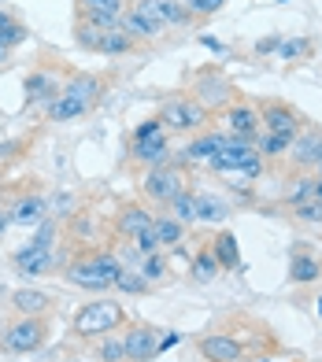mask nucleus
<instances>
[{
	"label": "nucleus",
	"instance_id": "nucleus-16",
	"mask_svg": "<svg viewBox=\"0 0 322 362\" xmlns=\"http://www.w3.org/2000/svg\"><path fill=\"white\" fill-rule=\"evenodd\" d=\"M63 89L59 81V71L56 67H38L30 71L26 81H23V93H26V107H41V104H52Z\"/></svg>",
	"mask_w": 322,
	"mask_h": 362
},
{
	"label": "nucleus",
	"instance_id": "nucleus-43",
	"mask_svg": "<svg viewBox=\"0 0 322 362\" xmlns=\"http://www.w3.org/2000/svg\"><path fill=\"white\" fill-rule=\"evenodd\" d=\"M11 23H19V19H15V15H11V11H4V8H0V30H8Z\"/></svg>",
	"mask_w": 322,
	"mask_h": 362
},
{
	"label": "nucleus",
	"instance_id": "nucleus-45",
	"mask_svg": "<svg viewBox=\"0 0 322 362\" xmlns=\"http://www.w3.org/2000/svg\"><path fill=\"white\" fill-rule=\"evenodd\" d=\"M315 200H322V174H315Z\"/></svg>",
	"mask_w": 322,
	"mask_h": 362
},
{
	"label": "nucleus",
	"instance_id": "nucleus-40",
	"mask_svg": "<svg viewBox=\"0 0 322 362\" xmlns=\"http://www.w3.org/2000/svg\"><path fill=\"white\" fill-rule=\"evenodd\" d=\"M278 48H282V34H270V37H260V41L252 45V56L263 59V56H270V52H278Z\"/></svg>",
	"mask_w": 322,
	"mask_h": 362
},
{
	"label": "nucleus",
	"instance_id": "nucleus-41",
	"mask_svg": "<svg viewBox=\"0 0 322 362\" xmlns=\"http://www.w3.org/2000/svg\"><path fill=\"white\" fill-rule=\"evenodd\" d=\"M178 340H182V333H178V329H171V333H163V337H159V351L174 348V344H178Z\"/></svg>",
	"mask_w": 322,
	"mask_h": 362
},
{
	"label": "nucleus",
	"instance_id": "nucleus-44",
	"mask_svg": "<svg viewBox=\"0 0 322 362\" xmlns=\"http://www.w3.org/2000/svg\"><path fill=\"white\" fill-rule=\"evenodd\" d=\"M8 59H11V48H8V45H0V67H4Z\"/></svg>",
	"mask_w": 322,
	"mask_h": 362
},
{
	"label": "nucleus",
	"instance_id": "nucleus-21",
	"mask_svg": "<svg viewBox=\"0 0 322 362\" xmlns=\"http://www.w3.org/2000/svg\"><path fill=\"white\" fill-rule=\"evenodd\" d=\"M137 4L156 15L159 23H163L167 30H189V26H197V15H192L185 8V0H137Z\"/></svg>",
	"mask_w": 322,
	"mask_h": 362
},
{
	"label": "nucleus",
	"instance_id": "nucleus-33",
	"mask_svg": "<svg viewBox=\"0 0 322 362\" xmlns=\"http://www.w3.org/2000/svg\"><path fill=\"white\" fill-rule=\"evenodd\" d=\"M163 211H171V215L178 218L182 226H197V192L189 189V192H182V196H174Z\"/></svg>",
	"mask_w": 322,
	"mask_h": 362
},
{
	"label": "nucleus",
	"instance_id": "nucleus-12",
	"mask_svg": "<svg viewBox=\"0 0 322 362\" xmlns=\"http://www.w3.org/2000/svg\"><path fill=\"white\" fill-rule=\"evenodd\" d=\"M159 337L163 329L152 322H126L122 344H126V362H149L159 355Z\"/></svg>",
	"mask_w": 322,
	"mask_h": 362
},
{
	"label": "nucleus",
	"instance_id": "nucleus-5",
	"mask_svg": "<svg viewBox=\"0 0 322 362\" xmlns=\"http://www.w3.org/2000/svg\"><path fill=\"white\" fill-rule=\"evenodd\" d=\"M189 170H185V163H163V167H152V170H144L141 174V196L149 200L152 207L163 211L174 196H182L189 192Z\"/></svg>",
	"mask_w": 322,
	"mask_h": 362
},
{
	"label": "nucleus",
	"instance_id": "nucleus-39",
	"mask_svg": "<svg viewBox=\"0 0 322 362\" xmlns=\"http://www.w3.org/2000/svg\"><path fill=\"white\" fill-rule=\"evenodd\" d=\"M30 244H38V248H52V244H56V222L45 218V222L38 226V237L30 240Z\"/></svg>",
	"mask_w": 322,
	"mask_h": 362
},
{
	"label": "nucleus",
	"instance_id": "nucleus-1",
	"mask_svg": "<svg viewBox=\"0 0 322 362\" xmlns=\"http://www.w3.org/2000/svg\"><path fill=\"white\" fill-rule=\"evenodd\" d=\"M104 96V78L100 74H67L63 78V89L52 104H48V122H71V119H82L89 115Z\"/></svg>",
	"mask_w": 322,
	"mask_h": 362
},
{
	"label": "nucleus",
	"instance_id": "nucleus-38",
	"mask_svg": "<svg viewBox=\"0 0 322 362\" xmlns=\"http://www.w3.org/2000/svg\"><path fill=\"white\" fill-rule=\"evenodd\" d=\"M163 134H167V129H163V122H159V119H149V122L134 126L130 144H134V141H156V137H163Z\"/></svg>",
	"mask_w": 322,
	"mask_h": 362
},
{
	"label": "nucleus",
	"instance_id": "nucleus-31",
	"mask_svg": "<svg viewBox=\"0 0 322 362\" xmlns=\"http://www.w3.org/2000/svg\"><path fill=\"white\" fill-rule=\"evenodd\" d=\"M293 141L289 134H263L260 141H255V148H260V156L270 163V159H289V152H293Z\"/></svg>",
	"mask_w": 322,
	"mask_h": 362
},
{
	"label": "nucleus",
	"instance_id": "nucleus-19",
	"mask_svg": "<svg viewBox=\"0 0 322 362\" xmlns=\"http://www.w3.org/2000/svg\"><path fill=\"white\" fill-rule=\"evenodd\" d=\"M322 159V126L308 122L297 134L293 141V152H289V163H293V170H315Z\"/></svg>",
	"mask_w": 322,
	"mask_h": 362
},
{
	"label": "nucleus",
	"instance_id": "nucleus-7",
	"mask_svg": "<svg viewBox=\"0 0 322 362\" xmlns=\"http://www.w3.org/2000/svg\"><path fill=\"white\" fill-rule=\"evenodd\" d=\"M74 45L86 48V52H96V56H130L137 52V41L126 34L122 26H89V23H74Z\"/></svg>",
	"mask_w": 322,
	"mask_h": 362
},
{
	"label": "nucleus",
	"instance_id": "nucleus-24",
	"mask_svg": "<svg viewBox=\"0 0 322 362\" xmlns=\"http://www.w3.org/2000/svg\"><path fill=\"white\" fill-rule=\"evenodd\" d=\"M152 229H156V240H159V248H163V252H178L185 233H189V226H182L178 218L171 215V211H156Z\"/></svg>",
	"mask_w": 322,
	"mask_h": 362
},
{
	"label": "nucleus",
	"instance_id": "nucleus-48",
	"mask_svg": "<svg viewBox=\"0 0 322 362\" xmlns=\"http://www.w3.org/2000/svg\"><path fill=\"white\" fill-rule=\"evenodd\" d=\"M0 156H4V144H0Z\"/></svg>",
	"mask_w": 322,
	"mask_h": 362
},
{
	"label": "nucleus",
	"instance_id": "nucleus-49",
	"mask_svg": "<svg viewBox=\"0 0 322 362\" xmlns=\"http://www.w3.org/2000/svg\"><path fill=\"white\" fill-rule=\"evenodd\" d=\"M0 204H4V196H0Z\"/></svg>",
	"mask_w": 322,
	"mask_h": 362
},
{
	"label": "nucleus",
	"instance_id": "nucleus-23",
	"mask_svg": "<svg viewBox=\"0 0 322 362\" xmlns=\"http://www.w3.org/2000/svg\"><path fill=\"white\" fill-rule=\"evenodd\" d=\"M8 211H11L15 226H41L48 218V204H45V196H38V192H19L8 204Z\"/></svg>",
	"mask_w": 322,
	"mask_h": 362
},
{
	"label": "nucleus",
	"instance_id": "nucleus-34",
	"mask_svg": "<svg viewBox=\"0 0 322 362\" xmlns=\"http://www.w3.org/2000/svg\"><path fill=\"white\" fill-rule=\"evenodd\" d=\"M152 285H149V277H144L137 267H126L119 274V281H115V292H126V296H144Z\"/></svg>",
	"mask_w": 322,
	"mask_h": 362
},
{
	"label": "nucleus",
	"instance_id": "nucleus-2",
	"mask_svg": "<svg viewBox=\"0 0 322 362\" xmlns=\"http://www.w3.org/2000/svg\"><path fill=\"white\" fill-rule=\"evenodd\" d=\"M122 259L111 252V248H96V252H86L67 262V270H63V277L74 285V288H89V292H108L115 288L119 274H122Z\"/></svg>",
	"mask_w": 322,
	"mask_h": 362
},
{
	"label": "nucleus",
	"instance_id": "nucleus-30",
	"mask_svg": "<svg viewBox=\"0 0 322 362\" xmlns=\"http://www.w3.org/2000/svg\"><path fill=\"white\" fill-rule=\"evenodd\" d=\"M197 192V189H192ZM230 204L226 200H219L215 192H197V222H226V215H230Z\"/></svg>",
	"mask_w": 322,
	"mask_h": 362
},
{
	"label": "nucleus",
	"instance_id": "nucleus-18",
	"mask_svg": "<svg viewBox=\"0 0 322 362\" xmlns=\"http://www.w3.org/2000/svg\"><path fill=\"white\" fill-rule=\"evenodd\" d=\"M152 222H156V211L152 207H144L137 200H122L119 211H115V237L134 240V237L144 233V229H152Z\"/></svg>",
	"mask_w": 322,
	"mask_h": 362
},
{
	"label": "nucleus",
	"instance_id": "nucleus-13",
	"mask_svg": "<svg viewBox=\"0 0 322 362\" xmlns=\"http://www.w3.org/2000/svg\"><path fill=\"white\" fill-rule=\"evenodd\" d=\"M192 344H197V355L204 362H245L248 358L245 340L234 333H207V337H197Z\"/></svg>",
	"mask_w": 322,
	"mask_h": 362
},
{
	"label": "nucleus",
	"instance_id": "nucleus-8",
	"mask_svg": "<svg viewBox=\"0 0 322 362\" xmlns=\"http://www.w3.org/2000/svg\"><path fill=\"white\" fill-rule=\"evenodd\" d=\"M45 340H48V322L34 318V315H15V322H8L0 329V348L11 351V355L41 351Z\"/></svg>",
	"mask_w": 322,
	"mask_h": 362
},
{
	"label": "nucleus",
	"instance_id": "nucleus-35",
	"mask_svg": "<svg viewBox=\"0 0 322 362\" xmlns=\"http://www.w3.org/2000/svg\"><path fill=\"white\" fill-rule=\"evenodd\" d=\"M289 215H293V222H300V226H315V229H322V200L297 204V207H289Z\"/></svg>",
	"mask_w": 322,
	"mask_h": 362
},
{
	"label": "nucleus",
	"instance_id": "nucleus-9",
	"mask_svg": "<svg viewBox=\"0 0 322 362\" xmlns=\"http://www.w3.org/2000/svg\"><path fill=\"white\" fill-rule=\"evenodd\" d=\"M219 119H222V129H226L234 141H248V144H255V141L263 137L260 107H255L248 96H237V100H234L226 111H219Z\"/></svg>",
	"mask_w": 322,
	"mask_h": 362
},
{
	"label": "nucleus",
	"instance_id": "nucleus-14",
	"mask_svg": "<svg viewBox=\"0 0 322 362\" xmlns=\"http://www.w3.org/2000/svg\"><path fill=\"white\" fill-rule=\"evenodd\" d=\"M126 0H74V23H89V26H122L126 15Z\"/></svg>",
	"mask_w": 322,
	"mask_h": 362
},
{
	"label": "nucleus",
	"instance_id": "nucleus-29",
	"mask_svg": "<svg viewBox=\"0 0 322 362\" xmlns=\"http://www.w3.org/2000/svg\"><path fill=\"white\" fill-rule=\"evenodd\" d=\"M212 252H215L222 270H241V248H237V237L230 233V229H219V233L212 237Z\"/></svg>",
	"mask_w": 322,
	"mask_h": 362
},
{
	"label": "nucleus",
	"instance_id": "nucleus-36",
	"mask_svg": "<svg viewBox=\"0 0 322 362\" xmlns=\"http://www.w3.org/2000/svg\"><path fill=\"white\" fill-rule=\"evenodd\" d=\"M96 358L100 362H126V344L122 337H100V344H96Z\"/></svg>",
	"mask_w": 322,
	"mask_h": 362
},
{
	"label": "nucleus",
	"instance_id": "nucleus-22",
	"mask_svg": "<svg viewBox=\"0 0 322 362\" xmlns=\"http://www.w3.org/2000/svg\"><path fill=\"white\" fill-rule=\"evenodd\" d=\"M122 30H126V34H130L137 45L141 41H156V37H163V23H159L156 19V15H149V11H144L141 4H130V8H126V15H122Z\"/></svg>",
	"mask_w": 322,
	"mask_h": 362
},
{
	"label": "nucleus",
	"instance_id": "nucleus-37",
	"mask_svg": "<svg viewBox=\"0 0 322 362\" xmlns=\"http://www.w3.org/2000/svg\"><path fill=\"white\" fill-rule=\"evenodd\" d=\"M222 4H226V0H185V8L197 15V23H200V19H212V15H219Z\"/></svg>",
	"mask_w": 322,
	"mask_h": 362
},
{
	"label": "nucleus",
	"instance_id": "nucleus-4",
	"mask_svg": "<svg viewBox=\"0 0 322 362\" xmlns=\"http://www.w3.org/2000/svg\"><path fill=\"white\" fill-rule=\"evenodd\" d=\"M126 307L119 300H93L86 307L74 310L71 318V333L78 340H100V337H111L115 329H126Z\"/></svg>",
	"mask_w": 322,
	"mask_h": 362
},
{
	"label": "nucleus",
	"instance_id": "nucleus-42",
	"mask_svg": "<svg viewBox=\"0 0 322 362\" xmlns=\"http://www.w3.org/2000/svg\"><path fill=\"white\" fill-rule=\"evenodd\" d=\"M8 222H11V211H8V204H0V233L8 229Z\"/></svg>",
	"mask_w": 322,
	"mask_h": 362
},
{
	"label": "nucleus",
	"instance_id": "nucleus-10",
	"mask_svg": "<svg viewBox=\"0 0 322 362\" xmlns=\"http://www.w3.org/2000/svg\"><path fill=\"white\" fill-rule=\"evenodd\" d=\"M255 107H260V119H263V134H289V137H297L300 129L308 126V119H304L293 104L278 100V96H267V100H260Z\"/></svg>",
	"mask_w": 322,
	"mask_h": 362
},
{
	"label": "nucleus",
	"instance_id": "nucleus-32",
	"mask_svg": "<svg viewBox=\"0 0 322 362\" xmlns=\"http://www.w3.org/2000/svg\"><path fill=\"white\" fill-rule=\"evenodd\" d=\"M137 270L149 277V285H159V281H167V277H171V259H167L163 248H159V252H152V255H144V259L137 262Z\"/></svg>",
	"mask_w": 322,
	"mask_h": 362
},
{
	"label": "nucleus",
	"instance_id": "nucleus-20",
	"mask_svg": "<svg viewBox=\"0 0 322 362\" xmlns=\"http://www.w3.org/2000/svg\"><path fill=\"white\" fill-rule=\"evenodd\" d=\"M171 148H174L171 134L156 137V141H134V144H130V163H134V167H141V170L163 167V163H174Z\"/></svg>",
	"mask_w": 322,
	"mask_h": 362
},
{
	"label": "nucleus",
	"instance_id": "nucleus-3",
	"mask_svg": "<svg viewBox=\"0 0 322 362\" xmlns=\"http://www.w3.org/2000/svg\"><path fill=\"white\" fill-rule=\"evenodd\" d=\"M156 119L163 122L167 134H204V129H212V119L215 115L207 111L197 96L189 93H171L159 100V111Z\"/></svg>",
	"mask_w": 322,
	"mask_h": 362
},
{
	"label": "nucleus",
	"instance_id": "nucleus-11",
	"mask_svg": "<svg viewBox=\"0 0 322 362\" xmlns=\"http://www.w3.org/2000/svg\"><path fill=\"white\" fill-rule=\"evenodd\" d=\"M11 270L15 274H23V277H45V274H63L67 270V262H63L52 248H38V244H26V248L19 252H11Z\"/></svg>",
	"mask_w": 322,
	"mask_h": 362
},
{
	"label": "nucleus",
	"instance_id": "nucleus-28",
	"mask_svg": "<svg viewBox=\"0 0 322 362\" xmlns=\"http://www.w3.org/2000/svg\"><path fill=\"white\" fill-rule=\"evenodd\" d=\"M219 274H222V267H219V259H215V252H212V240H207V248H200L197 255H192L189 277H192L197 285H212Z\"/></svg>",
	"mask_w": 322,
	"mask_h": 362
},
{
	"label": "nucleus",
	"instance_id": "nucleus-15",
	"mask_svg": "<svg viewBox=\"0 0 322 362\" xmlns=\"http://www.w3.org/2000/svg\"><path fill=\"white\" fill-rule=\"evenodd\" d=\"M322 281V255L308 240L289 248V285H318Z\"/></svg>",
	"mask_w": 322,
	"mask_h": 362
},
{
	"label": "nucleus",
	"instance_id": "nucleus-27",
	"mask_svg": "<svg viewBox=\"0 0 322 362\" xmlns=\"http://www.w3.org/2000/svg\"><path fill=\"white\" fill-rule=\"evenodd\" d=\"M315 52H318L315 37H308V34H293V37H282L278 59H282V63H289V67H300V63H308Z\"/></svg>",
	"mask_w": 322,
	"mask_h": 362
},
{
	"label": "nucleus",
	"instance_id": "nucleus-6",
	"mask_svg": "<svg viewBox=\"0 0 322 362\" xmlns=\"http://www.w3.org/2000/svg\"><path fill=\"white\" fill-rule=\"evenodd\" d=\"M189 96H197V100L212 111V115H219V111H226L237 96H241V89L234 86V81L222 74L219 67H204V71H192L189 74V89H185Z\"/></svg>",
	"mask_w": 322,
	"mask_h": 362
},
{
	"label": "nucleus",
	"instance_id": "nucleus-47",
	"mask_svg": "<svg viewBox=\"0 0 322 362\" xmlns=\"http://www.w3.org/2000/svg\"><path fill=\"white\" fill-rule=\"evenodd\" d=\"M315 310H318V315H322V300H318V307H315Z\"/></svg>",
	"mask_w": 322,
	"mask_h": 362
},
{
	"label": "nucleus",
	"instance_id": "nucleus-46",
	"mask_svg": "<svg viewBox=\"0 0 322 362\" xmlns=\"http://www.w3.org/2000/svg\"><path fill=\"white\" fill-rule=\"evenodd\" d=\"M315 174H322V159H318V167H315Z\"/></svg>",
	"mask_w": 322,
	"mask_h": 362
},
{
	"label": "nucleus",
	"instance_id": "nucleus-26",
	"mask_svg": "<svg viewBox=\"0 0 322 362\" xmlns=\"http://www.w3.org/2000/svg\"><path fill=\"white\" fill-rule=\"evenodd\" d=\"M315 200V170H293L285 177V189H282V204L285 207H297V204H308Z\"/></svg>",
	"mask_w": 322,
	"mask_h": 362
},
{
	"label": "nucleus",
	"instance_id": "nucleus-25",
	"mask_svg": "<svg viewBox=\"0 0 322 362\" xmlns=\"http://www.w3.org/2000/svg\"><path fill=\"white\" fill-rule=\"evenodd\" d=\"M8 303H11L15 315H34V318H45L48 310H52V296L41 292V288H15Z\"/></svg>",
	"mask_w": 322,
	"mask_h": 362
},
{
	"label": "nucleus",
	"instance_id": "nucleus-17",
	"mask_svg": "<svg viewBox=\"0 0 322 362\" xmlns=\"http://www.w3.org/2000/svg\"><path fill=\"white\" fill-rule=\"evenodd\" d=\"M230 141L226 129H204V134H192V141L178 152V163L185 167H200V163H212L219 156V148Z\"/></svg>",
	"mask_w": 322,
	"mask_h": 362
}]
</instances>
